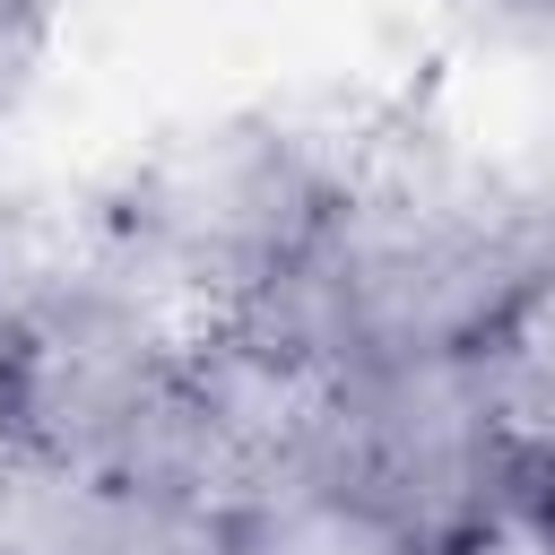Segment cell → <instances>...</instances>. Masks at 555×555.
Wrapping results in <instances>:
<instances>
[{
    "label": "cell",
    "mask_w": 555,
    "mask_h": 555,
    "mask_svg": "<svg viewBox=\"0 0 555 555\" xmlns=\"http://www.w3.org/2000/svg\"><path fill=\"white\" fill-rule=\"evenodd\" d=\"M460 399L494 477L555 486V269L512 278L460 330Z\"/></svg>",
    "instance_id": "obj_1"
},
{
    "label": "cell",
    "mask_w": 555,
    "mask_h": 555,
    "mask_svg": "<svg viewBox=\"0 0 555 555\" xmlns=\"http://www.w3.org/2000/svg\"><path fill=\"white\" fill-rule=\"evenodd\" d=\"M425 555H555V486L538 477H494L477 486L434 538Z\"/></svg>",
    "instance_id": "obj_2"
},
{
    "label": "cell",
    "mask_w": 555,
    "mask_h": 555,
    "mask_svg": "<svg viewBox=\"0 0 555 555\" xmlns=\"http://www.w3.org/2000/svg\"><path fill=\"white\" fill-rule=\"evenodd\" d=\"M260 555H425V538H408L399 520H382L373 503H338V494H312L295 512H269V538Z\"/></svg>",
    "instance_id": "obj_3"
}]
</instances>
